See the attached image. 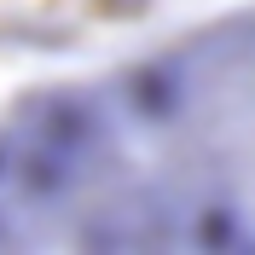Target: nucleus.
I'll list each match as a JSON object with an SVG mask.
<instances>
[{
	"instance_id": "f257e3e1",
	"label": "nucleus",
	"mask_w": 255,
	"mask_h": 255,
	"mask_svg": "<svg viewBox=\"0 0 255 255\" xmlns=\"http://www.w3.org/2000/svg\"><path fill=\"white\" fill-rule=\"evenodd\" d=\"M157 0H0V47H52L87 29H111Z\"/></svg>"
}]
</instances>
